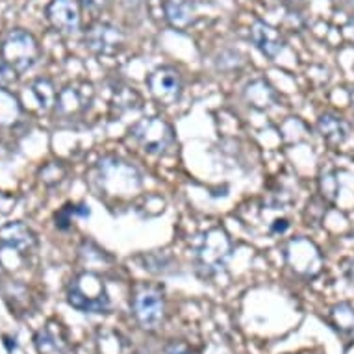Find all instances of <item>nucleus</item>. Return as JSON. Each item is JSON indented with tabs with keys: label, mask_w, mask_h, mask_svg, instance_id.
<instances>
[{
	"label": "nucleus",
	"mask_w": 354,
	"mask_h": 354,
	"mask_svg": "<svg viewBox=\"0 0 354 354\" xmlns=\"http://www.w3.org/2000/svg\"><path fill=\"white\" fill-rule=\"evenodd\" d=\"M84 43L87 50L95 56H115L124 47V34L111 24L97 23L89 26L84 35Z\"/></svg>",
	"instance_id": "9"
},
{
	"label": "nucleus",
	"mask_w": 354,
	"mask_h": 354,
	"mask_svg": "<svg viewBox=\"0 0 354 354\" xmlns=\"http://www.w3.org/2000/svg\"><path fill=\"white\" fill-rule=\"evenodd\" d=\"M147 86L152 97L163 106L176 104L182 97V76L173 67H158L147 78Z\"/></svg>",
	"instance_id": "8"
},
{
	"label": "nucleus",
	"mask_w": 354,
	"mask_h": 354,
	"mask_svg": "<svg viewBox=\"0 0 354 354\" xmlns=\"http://www.w3.org/2000/svg\"><path fill=\"white\" fill-rule=\"evenodd\" d=\"M353 106H354V93H353Z\"/></svg>",
	"instance_id": "30"
},
{
	"label": "nucleus",
	"mask_w": 354,
	"mask_h": 354,
	"mask_svg": "<svg viewBox=\"0 0 354 354\" xmlns=\"http://www.w3.org/2000/svg\"><path fill=\"white\" fill-rule=\"evenodd\" d=\"M0 58L10 64L13 69L26 73L34 67L41 58L39 43L34 35L23 28L10 30L0 43Z\"/></svg>",
	"instance_id": "2"
},
{
	"label": "nucleus",
	"mask_w": 354,
	"mask_h": 354,
	"mask_svg": "<svg viewBox=\"0 0 354 354\" xmlns=\"http://www.w3.org/2000/svg\"><path fill=\"white\" fill-rule=\"evenodd\" d=\"M247 97H249L250 104L256 106V108H266L273 102V91L266 82H261V91H258V82L250 84L247 87Z\"/></svg>",
	"instance_id": "20"
},
{
	"label": "nucleus",
	"mask_w": 354,
	"mask_h": 354,
	"mask_svg": "<svg viewBox=\"0 0 354 354\" xmlns=\"http://www.w3.org/2000/svg\"><path fill=\"white\" fill-rule=\"evenodd\" d=\"M330 323L345 342H354V306L342 302L330 310Z\"/></svg>",
	"instance_id": "17"
},
{
	"label": "nucleus",
	"mask_w": 354,
	"mask_h": 354,
	"mask_svg": "<svg viewBox=\"0 0 354 354\" xmlns=\"http://www.w3.org/2000/svg\"><path fill=\"white\" fill-rule=\"evenodd\" d=\"M317 128H319V134L323 136V140L332 147L343 145L348 138V124L343 121L342 117L334 115V113L321 115L319 121H317Z\"/></svg>",
	"instance_id": "14"
},
{
	"label": "nucleus",
	"mask_w": 354,
	"mask_h": 354,
	"mask_svg": "<svg viewBox=\"0 0 354 354\" xmlns=\"http://www.w3.org/2000/svg\"><path fill=\"white\" fill-rule=\"evenodd\" d=\"M130 136L143 151L154 154V156L167 152V149H171L174 141L173 130L160 117H147V119L136 122L130 130Z\"/></svg>",
	"instance_id": "3"
},
{
	"label": "nucleus",
	"mask_w": 354,
	"mask_h": 354,
	"mask_svg": "<svg viewBox=\"0 0 354 354\" xmlns=\"http://www.w3.org/2000/svg\"><path fill=\"white\" fill-rule=\"evenodd\" d=\"M106 2L108 0H80L82 6L91 8V10H100L102 6H106Z\"/></svg>",
	"instance_id": "25"
},
{
	"label": "nucleus",
	"mask_w": 354,
	"mask_h": 354,
	"mask_svg": "<svg viewBox=\"0 0 354 354\" xmlns=\"http://www.w3.org/2000/svg\"><path fill=\"white\" fill-rule=\"evenodd\" d=\"M250 39L256 45V48L260 50L266 58L277 59L280 54L284 53V39L279 34V30L269 26V24L256 21L250 28Z\"/></svg>",
	"instance_id": "13"
},
{
	"label": "nucleus",
	"mask_w": 354,
	"mask_h": 354,
	"mask_svg": "<svg viewBox=\"0 0 354 354\" xmlns=\"http://www.w3.org/2000/svg\"><path fill=\"white\" fill-rule=\"evenodd\" d=\"M35 347L39 354H67V343L50 326L35 334Z\"/></svg>",
	"instance_id": "18"
},
{
	"label": "nucleus",
	"mask_w": 354,
	"mask_h": 354,
	"mask_svg": "<svg viewBox=\"0 0 354 354\" xmlns=\"http://www.w3.org/2000/svg\"><path fill=\"white\" fill-rule=\"evenodd\" d=\"M93 100V89L89 84H69L56 97V119L59 122H73L84 117Z\"/></svg>",
	"instance_id": "7"
},
{
	"label": "nucleus",
	"mask_w": 354,
	"mask_h": 354,
	"mask_svg": "<svg viewBox=\"0 0 354 354\" xmlns=\"http://www.w3.org/2000/svg\"><path fill=\"white\" fill-rule=\"evenodd\" d=\"M321 192H323V197L328 198V201H334L337 193V182L334 178L332 173H323L321 174Z\"/></svg>",
	"instance_id": "23"
},
{
	"label": "nucleus",
	"mask_w": 354,
	"mask_h": 354,
	"mask_svg": "<svg viewBox=\"0 0 354 354\" xmlns=\"http://www.w3.org/2000/svg\"><path fill=\"white\" fill-rule=\"evenodd\" d=\"M138 97H140V95L136 93V91H132L130 87H122L119 93H115V104H113V108H117L119 113L134 110V106H130V104H134L132 99H138Z\"/></svg>",
	"instance_id": "21"
},
{
	"label": "nucleus",
	"mask_w": 354,
	"mask_h": 354,
	"mask_svg": "<svg viewBox=\"0 0 354 354\" xmlns=\"http://www.w3.org/2000/svg\"><path fill=\"white\" fill-rule=\"evenodd\" d=\"M167 354H195V353H192L189 348L182 347V345H178V347L174 345V347L171 348V351H167Z\"/></svg>",
	"instance_id": "26"
},
{
	"label": "nucleus",
	"mask_w": 354,
	"mask_h": 354,
	"mask_svg": "<svg viewBox=\"0 0 354 354\" xmlns=\"http://www.w3.org/2000/svg\"><path fill=\"white\" fill-rule=\"evenodd\" d=\"M286 4H297V2H301V0H282Z\"/></svg>",
	"instance_id": "28"
},
{
	"label": "nucleus",
	"mask_w": 354,
	"mask_h": 354,
	"mask_svg": "<svg viewBox=\"0 0 354 354\" xmlns=\"http://www.w3.org/2000/svg\"><path fill=\"white\" fill-rule=\"evenodd\" d=\"M35 247H37V238L34 230L21 221L0 227V250H10V252H17L19 256H26L34 252Z\"/></svg>",
	"instance_id": "11"
},
{
	"label": "nucleus",
	"mask_w": 354,
	"mask_h": 354,
	"mask_svg": "<svg viewBox=\"0 0 354 354\" xmlns=\"http://www.w3.org/2000/svg\"><path fill=\"white\" fill-rule=\"evenodd\" d=\"M19 78V73L13 69L12 65L6 64L4 59L0 58V87H8L15 84Z\"/></svg>",
	"instance_id": "24"
},
{
	"label": "nucleus",
	"mask_w": 354,
	"mask_h": 354,
	"mask_svg": "<svg viewBox=\"0 0 354 354\" xmlns=\"http://www.w3.org/2000/svg\"><path fill=\"white\" fill-rule=\"evenodd\" d=\"M26 93L32 97L35 108L43 113H47L50 108H54L56 104V89H54V84L48 78H39V80H34L26 87Z\"/></svg>",
	"instance_id": "16"
},
{
	"label": "nucleus",
	"mask_w": 354,
	"mask_h": 354,
	"mask_svg": "<svg viewBox=\"0 0 354 354\" xmlns=\"http://www.w3.org/2000/svg\"><path fill=\"white\" fill-rule=\"evenodd\" d=\"M288 258H290V266L297 273L314 274L319 271V250L315 249V245L310 243L308 239L291 241L290 249H288Z\"/></svg>",
	"instance_id": "12"
},
{
	"label": "nucleus",
	"mask_w": 354,
	"mask_h": 354,
	"mask_svg": "<svg viewBox=\"0 0 354 354\" xmlns=\"http://www.w3.org/2000/svg\"><path fill=\"white\" fill-rule=\"evenodd\" d=\"M19 102L12 93L0 87V127H10L19 119Z\"/></svg>",
	"instance_id": "19"
},
{
	"label": "nucleus",
	"mask_w": 354,
	"mask_h": 354,
	"mask_svg": "<svg viewBox=\"0 0 354 354\" xmlns=\"http://www.w3.org/2000/svg\"><path fill=\"white\" fill-rule=\"evenodd\" d=\"M64 176H65V169L54 162L48 163L47 167L41 171V180L45 182V184H48V186H53V184L59 182Z\"/></svg>",
	"instance_id": "22"
},
{
	"label": "nucleus",
	"mask_w": 354,
	"mask_h": 354,
	"mask_svg": "<svg viewBox=\"0 0 354 354\" xmlns=\"http://www.w3.org/2000/svg\"><path fill=\"white\" fill-rule=\"evenodd\" d=\"M47 19L62 34H75L80 30L82 4L80 0H53L47 6Z\"/></svg>",
	"instance_id": "10"
},
{
	"label": "nucleus",
	"mask_w": 354,
	"mask_h": 354,
	"mask_svg": "<svg viewBox=\"0 0 354 354\" xmlns=\"http://www.w3.org/2000/svg\"><path fill=\"white\" fill-rule=\"evenodd\" d=\"M0 279H2V266H0Z\"/></svg>",
	"instance_id": "29"
},
{
	"label": "nucleus",
	"mask_w": 354,
	"mask_h": 354,
	"mask_svg": "<svg viewBox=\"0 0 354 354\" xmlns=\"http://www.w3.org/2000/svg\"><path fill=\"white\" fill-rule=\"evenodd\" d=\"M100 186L110 195H127L140 189L141 176L132 165L121 160H104L99 165Z\"/></svg>",
	"instance_id": "4"
},
{
	"label": "nucleus",
	"mask_w": 354,
	"mask_h": 354,
	"mask_svg": "<svg viewBox=\"0 0 354 354\" xmlns=\"http://www.w3.org/2000/svg\"><path fill=\"white\" fill-rule=\"evenodd\" d=\"M67 301L71 306L86 314H104L110 308V297L104 284L93 273H84L71 282Z\"/></svg>",
	"instance_id": "1"
},
{
	"label": "nucleus",
	"mask_w": 354,
	"mask_h": 354,
	"mask_svg": "<svg viewBox=\"0 0 354 354\" xmlns=\"http://www.w3.org/2000/svg\"><path fill=\"white\" fill-rule=\"evenodd\" d=\"M232 245L228 239L227 232L221 228H214L204 234L203 241L197 249V263L206 274L217 273L225 268L228 256H230Z\"/></svg>",
	"instance_id": "5"
},
{
	"label": "nucleus",
	"mask_w": 354,
	"mask_h": 354,
	"mask_svg": "<svg viewBox=\"0 0 354 354\" xmlns=\"http://www.w3.org/2000/svg\"><path fill=\"white\" fill-rule=\"evenodd\" d=\"M348 34H351V37H353V41H354V21L348 24Z\"/></svg>",
	"instance_id": "27"
},
{
	"label": "nucleus",
	"mask_w": 354,
	"mask_h": 354,
	"mask_svg": "<svg viewBox=\"0 0 354 354\" xmlns=\"http://www.w3.org/2000/svg\"><path fill=\"white\" fill-rule=\"evenodd\" d=\"M132 310H134V317L141 328L156 330L165 317V301H163L162 291L152 286L140 288L132 299Z\"/></svg>",
	"instance_id": "6"
},
{
	"label": "nucleus",
	"mask_w": 354,
	"mask_h": 354,
	"mask_svg": "<svg viewBox=\"0 0 354 354\" xmlns=\"http://www.w3.org/2000/svg\"><path fill=\"white\" fill-rule=\"evenodd\" d=\"M163 10L167 23L176 30H186L195 21V8L189 0H165Z\"/></svg>",
	"instance_id": "15"
}]
</instances>
